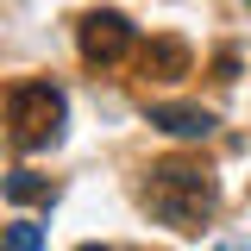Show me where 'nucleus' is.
<instances>
[{"label": "nucleus", "mask_w": 251, "mask_h": 251, "mask_svg": "<svg viewBox=\"0 0 251 251\" xmlns=\"http://www.w3.org/2000/svg\"><path fill=\"white\" fill-rule=\"evenodd\" d=\"M145 201H151V214L163 226H176V232H201L207 220H214V176L207 170H195V163H157L151 182H145Z\"/></svg>", "instance_id": "f257e3e1"}, {"label": "nucleus", "mask_w": 251, "mask_h": 251, "mask_svg": "<svg viewBox=\"0 0 251 251\" xmlns=\"http://www.w3.org/2000/svg\"><path fill=\"white\" fill-rule=\"evenodd\" d=\"M63 132V88L57 82H19L6 94V138L19 151H44Z\"/></svg>", "instance_id": "f03ea898"}, {"label": "nucleus", "mask_w": 251, "mask_h": 251, "mask_svg": "<svg viewBox=\"0 0 251 251\" xmlns=\"http://www.w3.org/2000/svg\"><path fill=\"white\" fill-rule=\"evenodd\" d=\"M75 44H82V63L107 69V63H120L126 50H132V19H126V13H82Z\"/></svg>", "instance_id": "7ed1b4c3"}, {"label": "nucleus", "mask_w": 251, "mask_h": 251, "mask_svg": "<svg viewBox=\"0 0 251 251\" xmlns=\"http://www.w3.org/2000/svg\"><path fill=\"white\" fill-rule=\"evenodd\" d=\"M151 126L157 132H170V138H214V113L207 107H176V100H157L151 107Z\"/></svg>", "instance_id": "20e7f679"}, {"label": "nucleus", "mask_w": 251, "mask_h": 251, "mask_svg": "<svg viewBox=\"0 0 251 251\" xmlns=\"http://www.w3.org/2000/svg\"><path fill=\"white\" fill-rule=\"evenodd\" d=\"M188 44L182 38H151V44H145V75H157V82H182L188 75Z\"/></svg>", "instance_id": "39448f33"}, {"label": "nucleus", "mask_w": 251, "mask_h": 251, "mask_svg": "<svg viewBox=\"0 0 251 251\" xmlns=\"http://www.w3.org/2000/svg\"><path fill=\"white\" fill-rule=\"evenodd\" d=\"M0 195H6V201H50V176L13 170V176H0Z\"/></svg>", "instance_id": "423d86ee"}, {"label": "nucleus", "mask_w": 251, "mask_h": 251, "mask_svg": "<svg viewBox=\"0 0 251 251\" xmlns=\"http://www.w3.org/2000/svg\"><path fill=\"white\" fill-rule=\"evenodd\" d=\"M0 251H44V226H31V220H13V226L0 232Z\"/></svg>", "instance_id": "0eeeda50"}, {"label": "nucleus", "mask_w": 251, "mask_h": 251, "mask_svg": "<svg viewBox=\"0 0 251 251\" xmlns=\"http://www.w3.org/2000/svg\"><path fill=\"white\" fill-rule=\"evenodd\" d=\"M82 251H107V245H82Z\"/></svg>", "instance_id": "6e6552de"}, {"label": "nucleus", "mask_w": 251, "mask_h": 251, "mask_svg": "<svg viewBox=\"0 0 251 251\" xmlns=\"http://www.w3.org/2000/svg\"><path fill=\"white\" fill-rule=\"evenodd\" d=\"M245 6H251V0H245Z\"/></svg>", "instance_id": "1a4fd4ad"}]
</instances>
